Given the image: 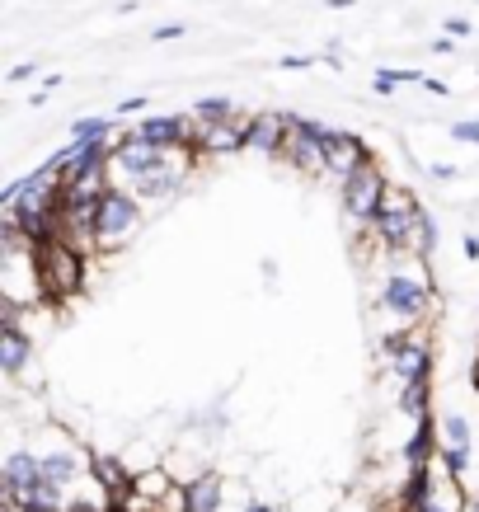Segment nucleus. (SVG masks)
Returning <instances> with one entry per match:
<instances>
[{
	"mask_svg": "<svg viewBox=\"0 0 479 512\" xmlns=\"http://www.w3.org/2000/svg\"><path fill=\"white\" fill-rule=\"evenodd\" d=\"M418 512H451V508H442V503H428V508H418Z\"/></svg>",
	"mask_w": 479,
	"mask_h": 512,
	"instance_id": "nucleus-27",
	"label": "nucleus"
},
{
	"mask_svg": "<svg viewBox=\"0 0 479 512\" xmlns=\"http://www.w3.org/2000/svg\"><path fill=\"white\" fill-rule=\"evenodd\" d=\"M437 249V221L428 217V212H418L414 221V259H433Z\"/></svg>",
	"mask_w": 479,
	"mask_h": 512,
	"instance_id": "nucleus-15",
	"label": "nucleus"
},
{
	"mask_svg": "<svg viewBox=\"0 0 479 512\" xmlns=\"http://www.w3.org/2000/svg\"><path fill=\"white\" fill-rule=\"evenodd\" d=\"M329 179H348V174L353 170H362V165H367V160H376L367 151V146H362V137H353V132H329Z\"/></svg>",
	"mask_w": 479,
	"mask_h": 512,
	"instance_id": "nucleus-12",
	"label": "nucleus"
},
{
	"mask_svg": "<svg viewBox=\"0 0 479 512\" xmlns=\"http://www.w3.org/2000/svg\"><path fill=\"white\" fill-rule=\"evenodd\" d=\"M141 207H146V202H141L132 188H109L90 217V249L94 254H118V249L132 245L141 235V221H146Z\"/></svg>",
	"mask_w": 479,
	"mask_h": 512,
	"instance_id": "nucleus-2",
	"label": "nucleus"
},
{
	"mask_svg": "<svg viewBox=\"0 0 479 512\" xmlns=\"http://www.w3.org/2000/svg\"><path fill=\"white\" fill-rule=\"evenodd\" d=\"M475 390H479V357H475Z\"/></svg>",
	"mask_w": 479,
	"mask_h": 512,
	"instance_id": "nucleus-28",
	"label": "nucleus"
},
{
	"mask_svg": "<svg viewBox=\"0 0 479 512\" xmlns=\"http://www.w3.org/2000/svg\"><path fill=\"white\" fill-rule=\"evenodd\" d=\"M400 419L418 423V419H428L433 414V376H423V381H409V386H400Z\"/></svg>",
	"mask_w": 479,
	"mask_h": 512,
	"instance_id": "nucleus-13",
	"label": "nucleus"
},
{
	"mask_svg": "<svg viewBox=\"0 0 479 512\" xmlns=\"http://www.w3.org/2000/svg\"><path fill=\"white\" fill-rule=\"evenodd\" d=\"M465 254H470V259H479V235H465Z\"/></svg>",
	"mask_w": 479,
	"mask_h": 512,
	"instance_id": "nucleus-25",
	"label": "nucleus"
},
{
	"mask_svg": "<svg viewBox=\"0 0 479 512\" xmlns=\"http://www.w3.org/2000/svg\"><path fill=\"white\" fill-rule=\"evenodd\" d=\"M245 512H273V508H268V503H249Z\"/></svg>",
	"mask_w": 479,
	"mask_h": 512,
	"instance_id": "nucleus-26",
	"label": "nucleus"
},
{
	"mask_svg": "<svg viewBox=\"0 0 479 512\" xmlns=\"http://www.w3.org/2000/svg\"><path fill=\"white\" fill-rule=\"evenodd\" d=\"M33 76H38V66L24 62V66H15V71H10V85H24V80H33Z\"/></svg>",
	"mask_w": 479,
	"mask_h": 512,
	"instance_id": "nucleus-21",
	"label": "nucleus"
},
{
	"mask_svg": "<svg viewBox=\"0 0 479 512\" xmlns=\"http://www.w3.org/2000/svg\"><path fill=\"white\" fill-rule=\"evenodd\" d=\"M235 151H249V113H235L231 123H212L198 127V137L188 146V156H235Z\"/></svg>",
	"mask_w": 479,
	"mask_h": 512,
	"instance_id": "nucleus-9",
	"label": "nucleus"
},
{
	"mask_svg": "<svg viewBox=\"0 0 479 512\" xmlns=\"http://www.w3.org/2000/svg\"><path fill=\"white\" fill-rule=\"evenodd\" d=\"M447 33H451V38H465V33H470V19H461V15L447 19Z\"/></svg>",
	"mask_w": 479,
	"mask_h": 512,
	"instance_id": "nucleus-22",
	"label": "nucleus"
},
{
	"mask_svg": "<svg viewBox=\"0 0 479 512\" xmlns=\"http://www.w3.org/2000/svg\"><path fill=\"white\" fill-rule=\"evenodd\" d=\"M287 137H292V113H278V109L249 113V151L254 156H282Z\"/></svg>",
	"mask_w": 479,
	"mask_h": 512,
	"instance_id": "nucleus-10",
	"label": "nucleus"
},
{
	"mask_svg": "<svg viewBox=\"0 0 479 512\" xmlns=\"http://www.w3.org/2000/svg\"><path fill=\"white\" fill-rule=\"evenodd\" d=\"M188 113H193V123H198V127H212V123H231L235 104H231V99H221V94H212V99H198Z\"/></svg>",
	"mask_w": 479,
	"mask_h": 512,
	"instance_id": "nucleus-14",
	"label": "nucleus"
},
{
	"mask_svg": "<svg viewBox=\"0 0 479 512\" xmlns=\"http://www.w3.org/2000/svg\"><path fill=\"white\" fill-rule=\"evenodd\" d=\"M141 109H151V104H146V94H132V99H123V104L113 109V118H132V113H141Z\"/></svg>",
	"mask_w": 479,
	"mask_h": 512,
	"instance_id": "nucleus-20",
	"label": "nucleus"
},
{
	"mask_svg": "<svg viewBox=\"0 0 479 512\" xmlns=\"http://www.w3.org/2000/svg\"><path fill=\"white\" fill-rule=\"evenodd\" d=\"M188 170H193V156H188V151H165L160 165H155L146 179L132 184V193H137L141 202H165V198H174V193L188 184Z\"/></svg>",
	"mask_w": 479,
	"mask_h": 512,
	"instance_id": "nucleus-8",
	"label": "nucleus"
},
{
	"mask_svg": "<svg viewBox=\"0 0 479 512\" xmlns=\"http://www.w3.org/2000/svg\"><path fill=\"white\" fill-rule=\"evenodd\" d=\"M376 311H386L390 320L404 325V329H423L428 320H433L437 315V287H433V278H428L423 259H418L409 273L395 268V273L381 278V287H376Z\"/></svg>",
	"mask_w": 479,
	"mask_h": 512,
	"instance_id": "nucleus-1",
	"label": "nucleus"
},
{
	"mask_svg": "<svg viewBox=\"0 0 479 512\" xmlns=\"http://www.w3.org/2000/svg\"><path fill=\"white\" fill-rule=\"evenodd\" d=\"M184 24H160V29L151 33V43H179V38H184Z\"/></svg>",
	"mask_w": 479,
	"mask_h": 512,
	"instance_id": "nucleus-19",
	"label": "nucleus"
},
{
	"mask_svg": "<svg viewBox=\"0 0 479 512\" xmlns=\"http://www.w3.org/2000/svg\"><path fill=\"white\" fill-rule=\"evenodd\" d=\"M329 127L315 123V118H301L292 113V137H287V151L282 156L292 160V170L310 174V179H325L329 174Z\"/></svg>",
	"mask_w": 479,
	"mask_h": 512,
	"instance_id": "nucleus-6",
	"label": "nucleus"
},
{
	"mask_svg": "<svg viewBox=\"0 0 479 512\" xmlns=\"http://www.w3.org/2000/svg\"><path fill=\"white\" fill-rule=\"evenodd\" d=\"M160 156H165V151H160V146H151L141 132L118 137V141H113V165H109V170L118 174V184H113V188H132L137 179H146V174L160 165Z\"/></svg>",
	"mask_w": 479,
	"mask_h": 512,
	"instance_id": "nucleus-7",
	"label": "nucleus"
},
{
	"mask_svg": "<svg viewBox=\"0 0 479 512\" xmlns=\"http://www.w3.org/2000/svg\"><path fill=\"white\" fill-rule=\"evenodd\" d=\"M386 188H390V179L381 170V160H367L362 170L348 174L339 184V202H343V212H348V221L367 231L371 221H376V212H381V202H386Z\"/></svg>",
	"mask_w": 479,
	"mask_h": 512,
	"instance_id": "nucleus-5",
	"label": "nucleus"
},
{
	"mask_svg": "<svg viewBox=\"0 0 479 512\" xmlns=\"http://www.w3.org/2000/svg\"><path fill=\"white\" fill-rule=\"evenodd\" d=\"M371 90H376V94H395V90H400V71H395V66H381V71H376V80H371Z\"/></svg>",
	"mask_w": 479,
	"mask_h": 512,
	"instance_id": "nucleus-17",
	"label": "nucleus"
},
{
	"mask_svg": "<svg viewBox=\"0 0 479 512\" xmlns=\"http://www.w3.org/2000/svg\"><path fill=\"white\" fill-rule=\"evenodd\" d=\"M451 137H456V141H470V146H479V118H465V123H451Z\"/></svg>",
	"mask_w": 479,
	"mask_h": 512,
	"instance_id": "nucleus-18",
	"label": "nucleus"
},
{
	"mask_svg": "<svg viewBox=\"0 0 479 512\" xmlns=\"http://www.w3.org/2000/svg\"><path fill=\"white\" fill-rule=\"evenodd\" d=\"M221 503H226V480L217 470H202L193 480H179V494H174L179 512H221Z\"/></svg>",
	"mask_w": 479,
	"mask_h": 512,
	"instance_id": "nucleus-11",
	"label": "nucleus"
},
{
	"mask_svg": "<svg viewBox=\"0 0 479 512\" xmlns=\"http://www.w3.org/2000/svg\"><path fill=\"white\" fill-rule=\"evenodd\" d=\"M437 179V184H451V165H433V170H428Z\"/></svg>",
	"mask_w": 479,
	"mask_h": 512,
	"instance_id": "nucleus-24",
	"label": "nucleus"
},
{
	"mask_svg": "<svg viewBox=\"0 0 479 512\" xmlns=\"http://www.w3.org/2000/svg\"><path fill=\"white\" fill-rule=\"evenodd\" d=\"M381 357H386L390 367V381L395 386H409V381H423V376H433V339L428 334H418V329H390L381 334Z\"/></svg>",
	"mask_w": 479,
	"mask_h": 512,
	"instance_id": "nucleus-4",
	"label": "nucleus"
},
{
	"mask_svg": "<svg viewBox=\"0 0 479 512\" xmlns=\"http://www.w3.org/2000/svg\"><path fill=\"white\" fill-rule=\"evenodd\" d=\"M90 245L76 240H57V245L38 249V282H43V301H76L90 282Z\"/></svg>",
	"mask_w": 479,
	"mask_h": 512,
	"instance_id": "nucleus-3",
	"label": "nucleus"
},
{
	"mask_svg": "<svg viewBox=\"0 0 479 512\" xmlns=\"http://www.w3.org/2000/svg\"><path fill=\"white\" fill-rule=\"evenodd\" d=\"M94 137H113V118H76L71 123V141H94Z\"/></svg>",
	"mask_w": 479,
	"mask_h": 512,
	"instance_id": "nucleus-16",
	"label": "nucleus"
},
{
	"mask_svg": "<svg viewBox=\"0 0 479 512\" xmlns=\"http://www.w3.org/2000/svg\"><path fill=\"white\" fill-rule=\"evenodd\" d=\"M282 66H287V71H310L315 57H282Z\"/></svg>",
	"mask_w": 479,
	"mask_h": 512,
	"instance_id": "nucleus-23",
	"label": "nucleus"
}]
</instances>
